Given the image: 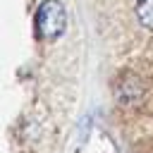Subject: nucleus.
Returning a JSON list of instances; mask_svg holds the SVG:
<instances>
[{"instance_id":"obj_1","label":"nucleus","mask_w":153,"mask_h":153,"mask_svg":"<svg viewBox=\"0 0 153 153\" xmlns=\"http://www.w3.org/2000/svg\"><path fill=\"white\" fill-rule=\"evenodd\" d=\"M67 26V14L60 0H43L36 10V29L38 36L45 41H55L57 36H62Z\"/></svg>"},{"instance_id":"obj_2","label":"nucleus","mask_w":153,"mask_h":153,"mask_svg":"<svg viewBox=\"0 0 153 153\" xmlns=\"http://www.w3.org/2000/svg\"><path fill=\"white\" fill-rule=\"evenodd\" d=\"M143 93H146V86H143V81H141V76H136V74H122L120 79H117V84H115V96H117V100L122 103V105H134V103H139L141 98H143Z\"/></svg>"},{"instance_id":"obj_3","label":"nucleus","mask_w":153,"mask_h":153,"mask_svg":"<svg viewBox=\"0 0 153 153\" xmlns=\"http://www.w3.org/2000/svg\"><path fill=\"white\" fill-rule=\"evenodd\" d=\"M136 19L146 29H153V0H136Z\"/></svg>"}]
</instances>
